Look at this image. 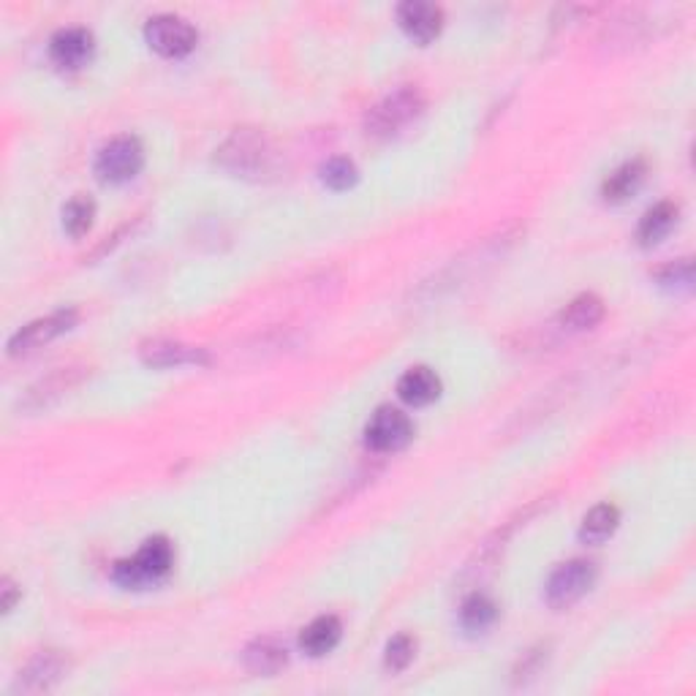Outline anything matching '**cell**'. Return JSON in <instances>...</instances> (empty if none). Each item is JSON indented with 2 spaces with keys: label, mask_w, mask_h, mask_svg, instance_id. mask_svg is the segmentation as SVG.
Wrapping results in <instances>:
<instances>
[{
  "label": "cell",
  "mask_w": 696,
  "mask_h": 696,
  "mask_svg": "<svg viewBox=\"0 0 696 696\" xmlns=\"http://www.w3.org/2000/svg\"><path fill=\"white\" fill-rule=\"evenodd\" d=\"M596 577H599V569L588 558H574V561L561 563L545 585L547 605L552 610H569L594 588Z\"/></svg>",
  "instance_id": "cell-5"
},
{
  "label": "cell",
  "mask_w": 696,
  "mask_h": 696,
  "mask_svg": "<svg viewBox=\"0 0 696 696\" xmlns=\"http://www.w3.org/2000/svg\"><path fill=\"white\" fill-rule=\"evenodd\" d=\"M441 378L432 367L416 365L400 376L398 381V398L405 405H414V408H425V405L436 403L441 398Z\"/></svg>",
  "instance_id": "cell-14"
},
{
  "label": "cell",
  "mask_w": 696,
  "mask_h": 696,
  "mask_svg": "<svg viewBox=\"0 0 696 696\" xmlns=\"http://www.w3.org/2000/svg\"><path fill=\"white\" fill-rule=\"evenodd\" d=\"M498 618V605L481 590H474L471 596H465L463 605H460V626L468 634H485L487 628L496 623Z\"/></svg>",
  "instance_id": "cell-21"
},
{
  "label": "cell",
  "mask_w": 696,
  "mask_h": 696,
  "mask_svg": "<svg viewBox=\"0 0 696 696\" xmlns=\"http://www.w3.org/2000/svg\"><path fill=\"white\" fill-rule=\"evenodd\" d=\"M87 376H90V367H85V365L58 367V370H52L49 376L38 378L36 383H30V387L22 392L20 408L25 411V414H38V411L52 408V405L60 403L65 394H71V389L80 387V383L85 381Z\"/></svg>",
  "instance_id": "cell-7"
},
{
  "label": "cell",
  "mask_w": 696,
  "mask_h": 696,
  "mask_svg": "<svg viewBox=\"0 0 696 696\" xmlns=\"http://www.w3.org/2000/svg\"><path fill=\"white\" fill-rule=\"evenodd\" d=\"M174 566V547L167 536H152L134 558H123L112 566V579L125 590H145L161 583Z\"/></svg>",
  "instance_id": "cell-3"
},
{
  "label": "cell",
  "mask_w": 696,
  "mask_h": 696,
  "mask_svg": "<svg viewBox=\"0 0 696 696\" xmlns=\"http://www.w3.org/2000/svg\"><path fill=\"white\" fill-rule=\"evenodd\" d=\"M425 107L427 101L419 87H398V90L387 93L378 103H373L370 112L365 114V134L378 142L394 139L425 114Z\"/></svg>",
  "instance_id": "cell-2"
},
{
  "label": "cell",
  "mask_w": 696,
  "mask_h": 696,
  "mask_svg": "<svg viewBox=\"0 0 696 696\" xmlns=\"http://www.w3.org/2000/svg\"><path fill=\"white\" fill-rule=\"evenodd\" d=\"M319 178L330 191H349L354 188L356 180H359V169H356V163L351 161V158L335 156L327 163H321Z\"/></svg>",
  "instance_id": "cell-23"
},
{
  "label": "cell",
  "mask_w": 696,
  "mask_h": 696,
  "mask_svg": "<svg viewBox=\"0 0 696 696\" xmlns=\"http://www.w3.org/2000/svg\"><path fill=\"white\" fill-rule=\"evenodd\" d=\"M656 283H659L664 292H692L694 289V261L692 259H677L670 261L667 267H661L656 272Z\"/></svg>",
  "instance_id": "cell-24"
},
{
  "label": "cell",
  "mask_w": 696,
  "mask_h": 696,
  "mask_svg": "<svg viewBox=\"0 0 696 696\" xmlns=\"http://www.w3.org/2000/svg\"><path fill=\"white\" fill-rule=\"evenodd\" d=\"M145 41L152 52H158L161 58H185L188 52H194L196 41H199V33L191 25L188 20L178 14H158L150 16L145 25Z\"/></svg>",
  "instance_id": "cell-6"
},
{
  "label": "cell",
  "mask_w": 696,
  "mask_h": 696,
  "mask_svg": "<svg viewBox=\"0 0 696 696\" xmlns=\"http://www.w3.org/2000/svg\"><path fill=\"white\" fill-rule=\"evenodd\" d=\"M411 438H414V422L408 419V414L392 408V405H381L365 425L367 449L378 454L400 452V449L408 447Z\"/></svg>",
  "instance_id": "cell-8"
},
{
  "label": "cell",
  "mask_w": 696,
  "mask_h": 696,
  "mask_svg": "<svg viewBox=\"0 0 696 696\" xmlns=\"http://www.w3.org/2000/svg\"><path fill=\"white\" fill-rule=\"evenodd\" d=\"M601 319H605V303H601L599 294L594 292L577 294V297L561 310V327L569 332H588L594 330V327H599Z\"/></svg>",
  "instance_id": "cell-18"
},
{
  "label": "cell",
  "mask_w": 696,
  "mask_h": 696,
  "mask_svg": "<svg viewBox=\"0 0 696 696\" xmlns=\"http://www.w3.org/2000/svg\"><path fill=\"white\" fill-rule=\"evenodd\" d=\"M76 321H80V314L74 308H60L54 314L44 316V319L30 321V325L20 327L14 335L9 338V356H27L33 351H38L47 343H52L54 338L65 335L69 330H74Z\"/></svg>",
  "instance_id": "cell-9"
},
{
  "label": "cell",
  "mask_w": 696,
  "mask_h": 696,
  "mask_svg": "<svg viewBox=\"0 0 696 696\" xmlns=\"http://www.w3.org/2000/svg\"><path fill=\"white\" fill-rule=\"evenodd\" d=\"M343 637V623L335 615H319L310 621L300 634V648L308 654L310 659H321V656L332 654Z\"/></svg>",
  "instance_id": "cell-16"
},
{
  "label": "cell",
  "mask_w": 696,
  "mask_h": 696,
  "mask_svg": "<svg viewBox=\"0 0 696 696\" xmlns=\"http://www.w3.org/2000/svg\"><path fill=\"white\" fill-rule=\"evenodd\" d=\"M677 223V205L675 202H659V205L650 207L643 216L637 227V240L643 248H654L659 245L667 234L675 229Z\"/></svg>",
  "instance_id": "cell-19"
},
{
  "label": "cell",
  "mask_w": 696,
  "mask_h": 696,
  "mask_svg": "<svg viewBox=\"0 0 696 696\" xmlns=\"http://www.w3.org/2000/svg\"><path fill=\"white\" fill-rule=\"evenodd\" d=\"M547 650H550V645H536L528 654H523L517 670H514V683H528L530 677L539 675L541 667L547 664Z\"/></svg>",
  "instance_id": "cell-26"
},
{
  "label": "cell",
  "mask_w": 696,
  "mask_h": 696,
  "mask_svg": "<svg viewBox=\"0 0 696 696\" xmlns=\"http://www.w3.org/2000/svg\"><path fill=\"white\" fill-rule=\"evenodd\" d=\"M416 656V639L411 634H398L387 643V650H383V667L387 672L398 675V672L408 670L411 661Z\"/></svg>",
  "instance_id": "cell-25"
},
{
  "label": "cell",
  "mask_w": 696,
  "mask_h": 696,
  "mask_svg": "<svg viewBox=\"0 0 696 696\" xmlns=\"http://www.w3.org/2000/svg\"><path fill=\"white\" fill-rule=\"evenodd\" d=\"M93 218H96V202L85 194H76L74 199L65 202L63 207V229L69 237L80 240L90 232Z\"/></svg>",
  "instance_id": "cell-22"
},
{
  "label": "cell",
  "mask_w": 696,
  "mask_h": 696,
  "mask_svg": "<svg viewBox=\"0 0 696 696\" xmlns=\"http://www.w3.org/2000/svg\"><path fill=\"white\" fill-rule=\"evenodd\" d=\"M0 596H3V601H0V607H3V612H5V615H9V612L14 610L16 601L22 599V590L16 588V585L11 583L9 577H3V579H0Z\"/></svg>",
  "instance_id": "cell-27"
},
{
  "label": "cell",
  "mask_w": 696,
  "mask_h": 696,
  "mask_svg": "<svg viewBox=\"0 0 696 696\" xmlns=\"http://www.w3.org/2000/svg\"><path fill=\"white\" fill-rule=\"evenodd\" d=\"M276 145L259 129H234L216 150V163L237 180H265L276 169Z\"/></svg>",
  "instance_id": "cell-1"
},
{
  "label": "cell",
  "mask_w": 696,
  "mask_h": 696,
  "mask_svg": "<svg viewBox=\"0 0 696 696\" xmlns=\"http://www.w3.org/2000/svg\"><path fill=\"white\" fill-rule=\"evenodd\" d=\"M621 525V509L615 503H599V506L590 509L583 517V525H579V541L583 545H605L612 534Z\"/></svg>",
  "instance_id": "cell-20"
},
{
  "label": "cell",
  "mask_w": 696,
  "mask_h": 696,
  "mask_svg": "<svg viewBox=\"0 0 696 696\" xmlns=\"http://www.w3.org/2000/svg\"><path fill=\"white\" fill-rule=\"evenodd\" d=\"M142 167H145V147H142V142L136 136L123 134L109 139L98 150L93 172H96V178L101 183L123 185L129 180H134L142 172Z\"/></svg>",
  "instance_id": "cell-4"
},
{
  "label": "cell",
  "mask_w": 696,
  "mask_h": 696,
  "mask_svg": "<svg viewBox=\"0 0 696 696\" xmlns=\"http://www.w3.org/2000/svg\"><path fill=\"white\" fill-rule=\"evenodd\" d=\"M398 22L414 44L436 41L443 27V9L427 0H405L398 5Z\"/></svg>",
  "instance_id": "cell-12"
},
{
  "label": "cell",
  "mask_w": 696,
  "mask_h": 696,
  "mask_svg": "<svg viewBox=\"0 0 696 696\" xmlns=\"http://www.w3.org/2000/svg\"><path fill=\"white\" fill-rule=\"evenodd\" d=\"M289 664L286 645L278 643L276 637H259L245 645L243 667L256 677H272Z\"/></svg>",
  "instance_id": "cell-15"
},
{
  "label": "cell",
  "mask_w": 696,
  "mask_h": 696,
  "mask_svg": "<svg viewBox=\"0 0 696 696\" xmlns=\"http://www.w3.org/2000/svg\"><path fill=\"white\" fill-rule=\"evenodd\" d=\"M645 174H648V163H645L643 158H632V161L621 163V167L605 180L601 196H605L610 205H621V202H626L628 196H634L643 188Z\"/></svg>",
  "instance_id": "cell-17"
},
{
  "label": "cell",
  "mask_w": 696,
  "mask_h": 696,
  "mask_svg": "<svg viewBox=\"0 0 696 696\" xmlns=\"http://www.w3.org/2000/svg\"><path fill=\"white\" fill-rule=\"evenodd\" d=\"M96 52V38L87 27H63L49 38V58L58 69L80 71L85 69Z\"/></svg>",
  "instance_id": "cell-11"
},
{
  "label": "cell",
  "mask_w": 696,
  "mask_h": 696,
  "mask_svg": "<svg viewBox=\"0 0 696 696\" xmlns=\"http://www.w3.org/2000/svg\"><path fill=\"white\" fill-rule=\"evenodd\" d=\"M139 359H142V365L163 370V367L207 365V362H210V356H207L205 349L185 346V343H180V341H163V338H156V341L142 343Z\"/></svg>",
  "instance_id": "cell-13"
},
{
  "label": "cell",
  "mask_w": 696,
  "mask_h": 696,
  "mask_svg": "<svg viewBox=\"0 0 696 696\" xmlns=\"http://www.w3.org/2000/svg\"><path fill=\"white\" fill-rule=\"evenodd\" d=\"M71 672V659L63 650H38L20 672H16V694H44L52 692Z\"/></svg>",
  "instance_id": "cell-10"
}]
</instances>
